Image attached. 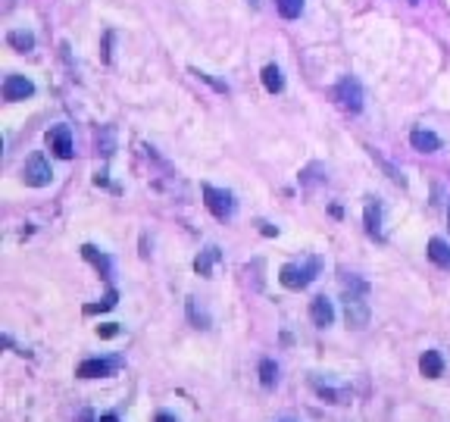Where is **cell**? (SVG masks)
Here are the masks:
<instances>
[{"label": "cell", "instance_id": "cell-10", "mask_svg": "<svg viewBox=\"0 0 450 422\" xmlns=\"http://www.w3.org/2000/svg\"><path fill=\"white\" fill-rule=\"evenodd\" d=\"M410 144L416 147L419 153H435V151H441V138H438L435 132H428V128H412V132H410Z\"/></svg>", "mask_w": 450, "mask_h": 422}, {"label": "cell", "instance_id": "cell-21", "mask_svg": "<svg viewBox=\"0 0 450 422\" xmlns=\"http://www.w3.org/2000/svg\"><path fill=\"white\" fill-rule=\"evenodd\" d=\"M188 316H191L194 328H210V316L197 310V297H188Z\"/></svg>", "mask_w": 450, "mask_h": 422}, {"label": "cell", "instance_id": "cell-17", "mask_svg": "<svg viewBox=\"0 0 450 422\" xmlns=\"http://www.w3.org/2000/svg\"><path fill=\"white\" fill-rule=\"evenodd\" d=\"M260 78H262V88H266L269 94H281V88H285V76H281V69L275 63H269Z\"/></svg>", "mask_w": 450, "mask_h": 422}, {"label": "cell", "instance_id": "cell-4", "mask_svg": "<svg viewBox=\"0 0 450 422\" xmlns=\"http://www.w3.org/2000/svg\"><path fill=\"white\" fill-rule=\"evenodd\" d=\"M335 101L341 103L347 113H360V110H362V88H360V82H356L353 76L341 78V82L335 85Z\"/></svg>", "mask_w": 450, "mask_h": 422}, {"label": "cell", "instance_id": "cell-15", "mask_svg": "<svg viewBox=\"0 0 450 422\" xmlns=\"http://www.w3.org/2000/svg\"><path fill=\"white\" fill-rule=\"evenodd\" d=\"M428 260L435 266H441V269H450V244L441 238H431L428 241Z\"/></svg>", "mask_w": 450, "mask_h": 422}, {"label": "cell", "instance_id": "cell-3", "mask_svg": "<svg viewBox=\"0 0 450 422\" xmlns=\"http://www.w3.org/2000/svg\"><path fill=\"white\" fill-rule=\"evenodd\" d=\"M203 203L216 219H231V216H235V207H238L235 197H231V191L212 188V185H203Z\"/></svg>", "mask_w": 450, "mask_h": 422}, {"label": "cell", "instance_id": "cell-25", "mask_svg": "<svg viewBox=\"0 0 450 422\" xmlns=\"http://www.w3.org/2000/svg\"><path fill=\"white\" fill-rule=\"evenodd\" d=\"M153 422H178V419H175L172 413H156V416H153Z\"/></svg>", "mask_w": 450, "mask_h": 422}, {"label": "cell", "instance_id": "cell-12", "mask_svg": "<svg viewBox=\"0 0 450 422\" xmlns=\"http://www.w3.org/2000/svg\"><path fill=\"white\" fill-rule=\"evenodd\" d=\"M419 372H422L425 378H441L444 375V357L438 351H425L422 357H419Z\"/></svg>", "mask_w": 450, "mask_h": 422}, {"label": "cell", "instance_id": "cell-5", "mask_svg": "<svg viewBox=\"0 0 450 422\" xmlns=\"http://www.w3.org/2000/svg\"><path fill=\"white\" fill-rule=\"evenodd\" d=\"M22 178H25L28 188H44V185H50V178H53V169H50V163L41 157V153H35V157L25 163Z\"/></svg>", "mask_w": 450, "mask_h": 422}, {"label": "cell", "instance_id": "cell-26", "mask_svg": "<svg viewBox=\"0 0 450 422\" xmlns=\"http://www.w3.org/2000/svg\"><path fill=\"white\" fill-rule=\"evenodd\" d=\"M97 422H119V419H116V416H112V413H106V416H100Z\"/></svg>", "mask_w": 450, "mask_h": 422}, {"label": "cell", "instance_id": "cell-16", "mask_svg": "<svg viewBox=\"0 0 450 422\" xmlns=\"http://www.w3.org/2000/svg\"><path fill=\"white\" fill-rule=\"evenodd\" d=\"M81 257H85L91 266H97V272H100L103 278H110L112 266H110V260H106V253H100L94 244H85V247H81Z\"/></svg>", "mask_w": 450, "mask_h": 422}, {"label": "cell", "instance_id": "cell-27", "mask_svg": "<svg viewBox=\"0 0 450 422\" xmlns=\"http://www.w3.org/2000/svg\"><path fill=\"white\" fill-rule=\"evenodd\" d=\"M247 3H253V7H256V3H260V0H247Z\"/></svg>", "mask_w": 450, "mask_h": 422}, {"label": "cell", "instance_id": "cell-7", "mask_svg": "<svg viewBox=\"0 0 450 422\" xmlns=\"http://www.w3.org/2000/svg\"><path fill=\"white\" fill-rule=\"evenodd\" d=\"M47 144L50 151L56 153L60 160H72V132L66 126H53L47 132Z\"/></svg>", "mask_w": 450, "mask_h": 422}, {"label": "cell", "instance_id": "cell-14", "mask_svg": "<svg viewBox=\"0 0 450 422\" xmlns=\"http://www.w3.org/2000/svg\"><path fill=\"white\" fill-rule=\"evenodd\" d=\"M6 44L19 53H28L35 51V35L25 32V28H12V32H6Z\"/></svg>", "mask_w": 450, "mask_h": 422}, {"label": "cell", "instance_id": "cell-23", "mask_svg": "<svg viewBox=\"0 0 450 422\" xmlns=\"http://www.w3.org/2000/svg\"><path fill=\"white\" fill-rule=\"evenodd\" d=\"M194 76H197V78H200V82H206V85H212V88H216V91H222V94H228V85H222V82H216V78H212V76H206V72H197V69H194Z\"/></svg>", "mask_w": 450, "mask_h": 422}, {"label": "cell", "instance_id": "cell-2", "mask_svg": "<svg viewBox=\"0 0 450 422\" xmlns=\"http://www.w3.org/2000/svg\"><path fill=\"white\" fill-rule=\"evenodd\" d=\"M316 269H319V263L312 260V263H306V266H297V263H288V266H281V272H278V282L285 285L288 291H303L306 285L316 278Z\"/></svg>", "mask_w": 450, "mask_h": 422}, {"label": "cell", "instance_id": "cell-22", "mask_svg": "<svg viewBox=\"0 0 450 422\" xmlns=\"http://www.w3.org/2000/svg\"><path fill=\"white\" fill-rule=\"evenodd\" d=\"M116 301H119V294L110 288V291H106L103 301H100V303H91V307H85V313L91 316V313H103V310H112V307H116Z\"/></svg>", "mask_w": 450, "mask_h": 422}, {"label": "cell", "instance_id": "cell-6", "mask_svg": "<svg viewBox=\"0 0 450 422\" xmlns=\"http://www.w3.org/2000/svg\"><path fill=\"white\" fill-rule=\"evenodd\" d=\"M0 91H3V101L16 103V101H28V97L35 94V85H31V78H25V76H6Z\"/></svg>", "mask_w": 450, "mask_h": 422}, {"label": "cell", "instance_id": "cell-20", "mask_svg": "<svg viewBox=\"0 0 450 422\" xmlns=\"http://www.w3.org/2000/svg\"><path fill=\"white\" fill-rule=\"evenodd\" d=\"M260 382H262V388H275V382H278V366H275L272 360H260Z\"/></svg>", "mask_w": 450, "mask_h": 422}, {"label": "cell", "instance_id": "cell-9", "mask_svg": "<svg viewBox=\"0 0 450 422\" xmlns=\"http://www.w3.org/2000/svg\"><path fill=\"white\" fill-rule=\"evenodd\" d=\"M112 369H116V363H112V360L94 357V360H85V363H78L75 375H78V378H103V375H110Z\"/></svg>", "mask_w": 450, "mask_h": 422}, {"label": "cell", "instance_id": "cell-19", "mask_svg": "<svg viewBox=\"0 0 450 422\" xmlns=\"http://www.w3.org/2000/svg\"><path fill=\"white\" fill-rule=\"evenodd\" d=\"M275 10L281 19H297L303 13V0H275Z\"/></svg>", "mask_w": 450, "mask_h": 422}, {"label": "cell", "instance_id": "cell-8", "mask_svg": "<svg viewBox=\"0 0 450 422\" xmlns=\"http://www.w3.org/2000/svg\"><path fill=\"white\" fill-rule=\"evenodd\" d=\"M310 319H312V326L328 328L331 322H335V307H331V301H325V297H312L310 301Z\"/></svg>", "mask_w": 450, "mask_h": 422}, {"label": "cell", "instance_id": "cell-13", "mask_svg": "<svg viewBox=\"0 0 450 422\" xmlns=\"http://www.w3.org/2000/svg\"><path fill=\"white\" fill-rule=\"evenodd\" d=\"M366 232L378 241L385 238V232H381V203L372 201V197H369V203H366Z\"/></svg>", "mask_w": 450, "mask_h": 422}, {"label": "cell", "instance_id": "cell-24", "mask_svg": "<svg viewBox=\"0 0 450 422\" xmlns=\"http://www.w3.org/2000/svg\"><path fill=\"white\" fill-rule=\"evenodd\" d=\"M119 335V326L116 322H106V326H97V338H116Z\"/></svg>", "mask_w": 450, "mask_h": 422}, {"label": "cell", "instance_id": "cell-11", "mask_svg": "<svg viewBox=\"0 0 450 422\" xmlns=\"http://www.w3.org/2000/svg\"><path fill=\"white\" fill-rule=\"evenodd\" d=\"M222 260V253H219V247L216 244H210L206 251H200L197 253V260H194V272L197 276H203V278H210L212 276V266Z\"/></svg>", "mask_w": 450, "mask_h": 422}, {"label": "cell", "instance_id": "cell-28", "mask_svg": "<svg viewBox=\"0 0 450 422\" xmlns=\"http://www.w3.org/2000/svg\"><path fill=\"white\" fill-rule=\"evenodd\" d=\"M410 3H416V0H410Z\"/></svg>", "mask_w": 450, "mask_h": 422}, {"label": "cell", "instance_id": "cell-18", "mask_svg": "<svg viewBox=\"0 0 450 422\" xmlns=\"http://www.w3.org/2000/svg\"><path fill=\"white\" fill-rule=\"evenodd\" d=\"M312 388H316L322 397H328V403H350V394H347V391L331 388V385H322L319 378H312Z\"/></svg>", "mask_w": 450, "mask_h": 422}, {"label": "cell", "instance_id": "cell-1", "mask_svg": "<svg viewBox=\"0 0 450 422\" xmlns=\"http://www.w3.org/2000/svg\"><path fill=\"white\" fill-rule=\"evenodd\" d=\"M344 319L350 328H366L369 326V301H366V285L356 282V291L344 294Z\"/></svg>", "mask_w": 450, "mask_h": 422}]
</instances>
